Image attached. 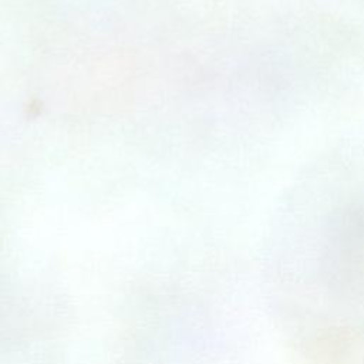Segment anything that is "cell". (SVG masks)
I'll use <instances>...</instances> for the list:
<instances>
[{"instance_id": "1", "label": "cell", "mask_w": 364, "mask_h": 364, "mask_svg": "<svg viewBox=\"0 0 364 364\" xmlns=\"http://www.w3.org/2000/svg\"><path fill=\"white\" fill-rule=\"evenodd\" d=\"M321 270L333 291L364 303V195L331 218L324 235Z\"/></svg>"}]
</instances>
